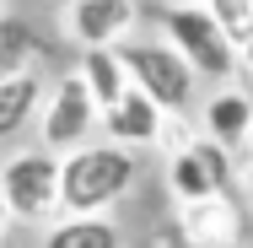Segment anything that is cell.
Here are the masks:
<instances>
[{
  "mask_svg": "<svg viewBox=\"0 0 253 248\" xmlns=\"http://www.w3.org/2000/svg\"><path fill=\"white\" fill-rule=\"evenodd\" d=\"M135 178H140L135 151L113 146V141L70 151L65 156V216H108L135 189Z\"/></svg>",
  "mask_w": 253,
  "mask_h": 248,
  "instance_id": "obj_1",
  "label": "cell"
},
{
  "mask_svg": "<svg viewBox=\"0 0 253 248\" xmlns=\"http://www.w3.org/2000/svg\"><path fill=\"white\" fill-rule=\"evenodd\" d=\"M0 205H5V227L43 221L54 210H65V156L43 146L16 151L0 173Z\"/></svg>",
  "mask_w": 253,
  "mask_h": 248,
  "instance_id": "obj_2",
  "label": "cell"
},
{
  "mask_svg": "<svg viewBox=\"0 0 253 248\" xmlns=\"http://www.w3.org/2000/svg\"><path fill=\"white\" fill-rule=\"evenodd\" d=\"M162 33H167L172 49L194 65V76L221 81V76L243 70V49L226 38V27L205 11L200 0H194V5H162Z\"/></svg>",
  "mask_w": 253,
  "mask_h": 248,
  "instance_id": "obj_3",
  "label": "cell"
},
{
  "mask_svg": "<svg viewBox=\"0 0 253 248\" xmlns=\"http://www.w3.org/2000/svg\"><path fill=\"white\" fill-rule=\"evenodd\" d=\"M124 65H129V81L167 113H183L194 102V65L172 49L167 38L162 44H124Z\"/></svg>",
  "mask_w": 253,
  "mask_h": 248,
  "instance_id": "obj_4",
  "label": "cell"
},
{
  "mask_svg": "<svg viewBox=\"0 0 253 248\" xmlns=\"http://www.w3.org/2000/svg\"><path fill=\"white\" fill-rule=\"evenodd\" d=\"M102 124V108L92 98V87L81 81V70H65L59 81H54L49 102H43V119H38V130H43V151H81L92 146L86 135Z\"/></svg>",
  "mask_w": 253,
  "mask_h": 248,
  "instance_id": "obj_5",
  "label": "cell"
},
{
  "mask_svg": "<svg viewBox=\"0 0 253 248\" xmlns=\"http://www.w3.org/2000/svg\"><path fill=\"white\" fill-rule=\"evenodd\" d=\"M167 189L178 205H200V199H215L232 189V156L226 146H215V141H194L189 151H178L172 162H167Z\"/></svg>",
  "mask_w": 253,
  "mask_h": 248,
  "instance_id": "obj_6",
  "label": "cell"
},
{
  "mask_svg": "<svg viewBox=\"0 0 253 248\" xmlns=\"http://www.w3.org/2000/svg\"><path fill=\"white\" fill-rule=\"evenodd\" d=\"M135 16H140L135 0H70L65 5V27L81 49H124Z\"/></svg>",
  "mask_w": 253,
  "mask_h": 248,
  "instance_id": "obj_7",
  "label": "cell"
},
{
  "mask_svg": "<svg viewBox=\"0 0 253 248\" xmlns=\"http://www.w3.org/2000/svg\"><path fill=\"white\" fill-rule=\"evenodd\" d=\"M167 119H172V113H167V108H156V102L135 87L119 108H108V113H102V130H108V141H113V146L140 151V146H162Z\"/></svg>",
  "mask_w": 253,
  "mask_h": 248,
  "instance_id": "obj_8",
  "label": "cell"
},
{
  "mask_svg": "<svg viewBox=\"0 0 253 248\" xmlns=\"http://www.w3.org/2000/svg\"><path fill=\"white\" fill-rule=\"evenodd\" d=\"M243 205L232 195H215V199H200V205H178V232L194 238V243H210V248H237L243 238Z\"/></svg>",
  "mask_w": 253,
  "mask_h": 248,
  "instance_id": "obj_9",
  "label": "cell"
},
{
  "mask_svg": "<svg viewBox=\"0 0 253 248\" xmlns=\"http://www.w3.org/2000/svg\"><path fill=\"white\" fill-rule=\"evenodd\" d=\"M200 130H205V141H215V146H226V151L248 146V135H253V98L237 92V87L210 92V102H205V113H200Z\"/></svg>",
  "mask_w": 253,
  "mask_h": 248,
  "instance_id": "obj_10",
  "label": "cell"
},
{
  "mask_svg": "<svg viewBox=\"0 0 253 248\" xmlns=\"http://www.w3.org/2000/svg\"><path fill=\"white\" fill-rule=\"evenodd\" d=\"M76 70H81V81L92 87V98H97L102 113H108V108H119V102L135 92V81H129V65H124V54H119V49H86Z\"/></svg>",
  "mask_w": 253,
  "mask_h": 248,
  "instance_id": "obj_11",
  "label": "cell"
},
{
  "mask_svg": "<svg viewBox=\"0 0 253 248\" xmlns=\"http://www.w3.org/2000/svg\"><path fill=\"white\" fill-rule=\"evenodd\" d=\"M38 102H43L38 70H11V76H0V141H16L22 124L38 113ZM38 119H43V113H38Z\"/></svg>",
  "mask_w": 253,
  "mask_h": 248,
  "instance_id": "obj_12",
  "label": "cell"
},
{
  "mask_svg": "<svg viewBox=\"0 0 253 248\" xmlns=\"http://www.w3.org/2000/svg\"><path fill=\"white\" fill-rule=\"evenodd\" d=\"M43 248H119V227L108 216H65L43 232Z\"/></svg>",
  "mask_w": 253,
  "mask_h": 248,
  "instance_id": "obj_13",
  "label": "cell"
},
{
  "mask_svg": "<svg viewBox=\"0 0 253 248\" xmlns=\"http://www.w3.org/2000/svg\"><path fill=\"white\" fill-rule=\"evenodd\" d=\"M205 11L226 27V38H232L237 49L253 44V0H205Z\"/></svg>",
  "mask_w": 253,
  "mask_h": 248,
  "instance_id": "obj_14",
  "label": "cell"
},
{
  "mask_svg": "<svg viewBox=\"0 0 253 248\" xmlns=\"http://www.w3.org/2000/svg\"><path fill=\"white\" fill-rule=\"evenodd\" d=\"M162 248H210V243H194V238H183V232H178V227H172V232H167V238H162Z\"/></svg>",
  "mask_w": 253,
  "mask_h": 248,
  "instance_id": "obj_15",
  "label": "cell"
},
{
  "mask_svg": "<svg viewBox=\"0 0 253 248\" xmlns=\"http://www.w3.org/2000/svg\"><path fill=\"white\" fill-rule=\"evenodd\" d=\"M243 184H248V199H253V156H248V167H243Z\"/></svg>",
  "mask_w": 253,
  "mask_h": 248,
  "instance_id": "obj_16",
  "label": "cell"
},
{
  "mask_svg": "<svg viewBox=\"0 0 253 248\" xmlns=\"http://www.w3.org/2000/svg\"><path fill=\"white\" fill-rule=\"evenodd\" d=\"M243 70H248V76H253V44H248V49H243Z\"/></svg>",
  "mask_w": 253,
  "mask_h": 248,
  "instance_id": "obj_17",
  "label": "cell"
},
{
  "mask_svg": "<svg viewBox=\"0 0 253 248\" xmlns=\"http://www.w3.org/2000/svg\"><path fill=\"white\" fill-rule=\"evenodd\" d=\"M167 5H194V0H167Z\"/></svg>",
  "mask_w": 253,
  "mask_h": 248,
  "instance_id": "obj_18",
  "label": "cell"
},
{
  "mask_svg": "<svg viewBox=\"0 0 253 248\" xmlns=\"http://www.w3.org/2000/svg\"><path fill=\"white\" fill-rule=\"evenodd\" d=\"M248 156H253V135H248Z\"/></svg>",
  "mask_w": 253,
  "mask_h": 248,
  "instance_id": "obj_19",
  "label": "cell"
}]
</instances>
